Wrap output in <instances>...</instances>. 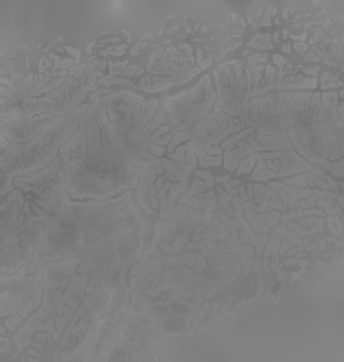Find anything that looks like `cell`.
Returning <instances> with one entry per match:
<instances>
[{"instance_id":"1","label":"cell","mask_w":344,"mask_h":362,"mask_svg":"<svg viewBox=\"0 0 344 362\" xmlns=\"http://www.w3.org/2000/svg\"><path fill=\"white\" fill-rule=\"evenodd\" d=\"M86 105L70 117L80 129L61 148L66 190L76 199H105L137 186L142 168L124 153L114 127L100 104Z\"/></svg>"},{"instance_id":"2","label":"cell","mask_w":344,"mask_h":362,"mask_svg":"<svg viewBox=\"0 0 344 362\" xmlns=\"http://www.w3.org/2000/svg\"><path fill=\"white\" fill-rule=\"evenodd\" d=\"M107 104L112 127L119 140V145L131 161L141 168L142 165H152L164 153V145L170 139L160 136L170 130L165 123V112L160 111L152 121L158 111V101L143 103L142 98L130 92L108 96L102 100Z\"/></svg>"},{"instance_id":"3","label":"cell","mask_w":344,"mask_h":362,"mask_svg":"<svg viewBox=\"0 0 344 362\" xmlns=\"http://www.w3.org/2000/svg\"><path fill=\"white\" fill-rule=\"evenodd\" d=\"M80 126L73 117H61L55 124L47 127L37 136L20 144L1 141V171H3V194L8 189L13 177L36 171L52 160L58 149L61 148Z\"/></svg>"},{"instance_id":"4","label":"cell","mask_w":344,"mask_h":362,"mask_svg":"<svg viewBox=\"0 0 344 362\" xmlns=\"http://www.w3.org/2000/svg\"><path fill=\"white\" fill-rule=\"evenodd\" d=\"M215 99V92L210 80L205 76L198 85L177 98L165 100L164 105L170 114V119L174 127V141L170 151L183 140L193 139L198 142L203 126L209 122V111Z\"/></svg>"}]
</instances>
